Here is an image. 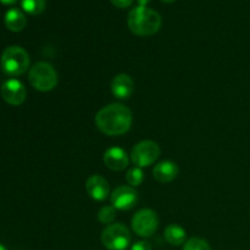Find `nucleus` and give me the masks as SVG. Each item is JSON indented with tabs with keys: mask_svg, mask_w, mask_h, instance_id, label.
Listing matches in <instances>:
<instances>
[{
	"mask_svg": "<svg viewBox=\"0 0 250 250\" xmlns=\"http://www.w3.org/2000/svg\"><path fill=\"white\" fill-rule=\"evenodd\" d=\"M5 26L7 27V29L12 32H21L22 29L26 27L27 24V19L24 16L23 12L19 9H10L7 10V12L5 14L4 17Z\"/></svg>",
	"mask_w": 250,
	"mask_h": 250,
	"instance_id": "nucleus-14",
	"label": "nucleus"
},
{
	"mask_svg": "<svg viewBox=\"0 0 250 250\" xmlns=\"http://www.w3.org/2000/svg\"><path fill=\"white\" fill-rule=\"evenodd\" d=\"M0 250H6V248H5V247L2 246V244H0Z\"/></svg>",
	"mask_w": 250,
	"mask_h": 250,
	"instance_id": "nucleus-25",
	"label": "nucleus"
},
{
	"mask_svg": "<svg viewBox=\"0 0 250 250\" xmlns=\"http://www.w3.org/2000/svg\"><path fill=\"white\" fill-rule=\"evenodd\" d=\"M1 70L7 76L17 77L28 70L29 55L23 48L19 45H11L4 50L0 60Z\"/></svg>",
	"mask_w": 250,
	"mask_h": 250,
	"instance_id": "nucleus-3",
	"label": "nucleus"
},
{
	"mask_svg": "<svg viewBox=\"0 0 250 250\" xmlns=\"http://www.w3.org/2000/svg\"><path fill=\"white\" fill-rule=\"evenodd\" d=\"M26 87L19 80H9L2 83L1 97L7 104L19 106L26 100Z\"/></svg>",
	"mask_w": 250,
	"mask_h": 250,
	"instance_id": "nucleus-9",
	"label": "nucleus"
},
{
	"mask_svg": "<svg viewBox=\"0 0 250 250\" xmlns=\"http://www.w3.org/2000/svg\"><path fill=\"white\" fill-rule=\"evenodd\" d=\"M164 237L171 246H182L186 241V231L183 227L178 226V225H168L166 227Z\"/></svg>",
	"mask_w": 250,
	"mask_h": 250,
	"instance_id": "nucleus-15",
	"label": "nucleus"
},
{
	"mask_svg": "<svg viewBox=\"0 0 250 250\" xmlns=\"http://www.w3.org/2000/svg\"><path fill=\"white\" fill-rule=\"evenodd\" d=\"M95 125L106 136H121L131 128L132 112L125 105L114 103L98 111Z\"/></svg>",
	"mask_w": 250,
	"mask_h": 250,
	"instance_id": "nucleus-1",
	"label": "nucleus"
},
{
	"mask_svg": "<svg viewBox=\"0 0 250 250\" xmlns=\"http://www.w3.org/2000/svg\"><path fill=\"white\" fill-rule=\"evenodd\" d=\"M104 164L112 171H124L128 166V155L119 146H112L104 153Z\"/></svg>",
	"mask_w": 250,
	"mask_h": 250,
	"instance_id": "nucleus-11",
	"label": "nucleus"
},
{
	"mask_svg": "<svg viewBox=\"0 0 250 250\" xmlns=\"http://www.w3.org/2000/svg\"><path fill=\"white\" fill-rule=\"evenodd\" d=\"M112 5L120 9H126V7L131 6V4L133 2V0H111Z\"/></svg>",
	"mask_w": 250,
	"mask_h": 250,
	"instance_id": "nucleus-21",
	"label": "nucleus"
},
{
	"mask_svg": "<svg viewBox=\"0 0 250 250\" xmlns=\"http://www.w3.org/2000/svg\"><path fill=\"white\" fill-rule=\"evenodd\" d=\"M29 83L39 92H49L58 84V73L53 65L48 62H37L29 70Z\"/></svg>",
	"mask_w": 250,
	"mask_h": 250,
	"instance_id": "nucleus-4",
	"label": "nucleus"
},
{
	"mask_svg": "<svg viewBox=\"0 0 250 250\" xmlns=\"http://www.w3.org/2000/svg\"><path fill=\"white\" fill-rule=\"evenodd\" d=\"M16 1L17 0H0V2H2V4H5V5H12V4H15Z\"/></svg>",
	"mask_w": 250,
	"mask_h": 250,
	"instance_id": "nucleus-23",
	"label": "nucleus"
},
{
	"mask_svg": "<svg viewBox=\"0 0 250 250\" xmlns=\"http://www.w3.org/2000/svg\"><path fill=\"white\" fill-rule=\"evenodd\" d=\"M160 148L153 141H143L133 146L131 160L137 167H146L155 163L160 156Z\"/></svg>",
	"mask_w": 250,
	"mask_h": 250,
	"instance_id": "nucleus-6",
	"label": "nucleus"
},
{
	"mask_svg": "<svg viewBox=\"0 0 250 250\" xmlns=\"http://www.w3.org/2000/svg\"><path fill=\"white\" fill-rule=\"evenodd\" d=\"M115 217H116V209H115L112 205L111 207H110V205L103 207L102 209L99 210V212H98V220L104 225L111 224L115 220Z\"/></svg>",
	"mask_w": 250,
	"mask_h": 250,
	"instance_id": "nucleus-18",
	"label": "nucleus"
},
{
	"mask_svg": "<svg viewBox=\"0 0 250 250\" xmlns=\"http://www.w3.org/2000/svg\"><path fill=\"white\" fill-rule=\"evenodd\" d=\"M144 180V173L141 167H132L129 168L128 172L126 175V181L131 187H137V186L142 185Z\"/></svg>",
	"mask_w": 250,
	"mask_h": 250,
	"instance_id": "nucleus-17",
	"label": "nucleus"
},
{
	"mask_svg": "<svg viewBox=\"0 0 250 250\" xmlns=\"http://www.w3.org/2000/svg\"><path fill=\"white\" fill-rule=\"evenodd\" d=\"M182 250H211V248L205 239L195 237V238L188 239Z\"/></svg>",
	"mask_w": 250,
	"mask_h": 250,
	"instance_id": "nucleus-19",
	"label": "nucleus"
},
{
	"mask_svg": "<svg viewBox=\"0 0 250 250\" xmlns=\"http://www.w3.org/2000/svg\"><path fill=\"white\" fill-rule=\"evenodd\" d=\"M85 190L92 199L103 202L110 194V186L106 178L99 175H93L85 182Z\"/></svg>",
	"mask_w": 250,
	"mask_h": 250,
	"instance_id": "nucleus-10",
	"label": "nucleus"
},
{
	"mask_svg": "<svg viewBox=\"0 0 250 250\" xmlns=\"http://www.w3.org/2000/svg\"><path fill=\"white\" fill-rule=\"evenodd\" d=\"M128 27L137 36H153L160 29L161 17L155 10L150 7L137 6L129 12Z\"/></svg>",
	"mask_w": 250,
	"mask_h": 250,
	"instance_id": "nucleus-2",
	"label": "nucleus"
},
{
	"mask_svg": "<svg viewBox=\"0 0 250 250\" xmlns=\"http://www.w3.org/2000/svg\"><path fill=\"white\" fill-rule=\"evenodd\" d=\"M21 6L29 15H39L45 9V0H21Z\"/></svg>",
	"mask_w": 250,
	"mask_h": 250,
	"instance_id": "nucleus-16",
	"label": "nucleus"
},
{
	"mask_svg": "<svg viewBox=\"0 0 250 250\" xmlns=\"http://www.w3.org/2000/svg\"><path fill=\"white\" fill-rule=\"evenodd\" d=\"M151 0H137V2L139 4V6H146V4H149Z\"/></svg>",
	"mask_w": 250,
	"mask_h": 250,
	"instance_id": "nucleus-22",
	"label": "nucleus"
},
{
	"mask_svg": "<svg viewBox=\"0 0 250 250\" xmlns=\"http://www.w3.org/2000/svg\"><path fill=\"white\" fill-rule=\"evenodd\" d=\"M161 1H164V2H172V1H175V0H161Z\"/></svg>",
	"mask_w": 250,
	"mask_h": 250,
	"instance_id": "nucleus-24",
	"label": "nucleus"
},
{
	"mask_svg": "<svg viewBox=\"0 0 250 250\" xmlns=\"http://www.w3.org/2000/svg\"><path fill=\"white\" fill-rule=\"evenodd\" d=\"M138 200V193L131 186L117 187L111 193L110 202L116 210H129L136 205Z\"/></svg>",
	"mask_w": 250,
	"mask_h": 250,
	"instance_id": "nucleus-8",
	"label": "nucleus"
},
{
	"mask_svg": "<svg viewBox=\"0 0 250 250\" xmlns=\"http://www.w3.org/2000/svg\"><path fill=\"white\" fill-rule=\"evenodd\" d=\"M178 175V166L172 161H161L153 168V176L159 183L172 182Z\"/></svg>",
	"mask_w": 250,
	"mask_h": 250,
	"instance_id": "nucleus-13",
	"label": "nucleus"
},
{
	"mask_svg": "<svg viewBox=\"0 0 250 250\" xmlns=\"http://www.w3.org/2000/svg\"><path fill=\"white\" fill-rule=\"evenodd\" d=\"M131 238V232L122 224L109 225L102 233L103 246L109 250H126Z\"/></svg>",
	"mask_w": 250,
	"mask_h": 250,
	"instance_id": "nucleus-5",
	"label": "nucleus"
},
{
	"mask_svg": "<svg viewBox=\"0 0 250 250\" xmlns=\"http://www.w3.org/2000/svg\"><path fill=\"white\" fill-rule=\"evenodd\" d=\"M134 90L133 80L126 73L115 76L111 82V92L119 99H128Z\"/></svg>",
	"mask_w": 250,
	"mask_h": 250,
	"instance_id": "nucleus-12",
	"label": "nucleus"
},
{
	"mask_svg": "<svg viewBox=\"0 0 250 250\" xmlns=\"http://www.w3.org/2000/svg\"><path fill=\"white\" fill-rule=\"evenodd\" d=\"M159 227V217L151 209H142L132 217V229L138 236L150 237L156 232Z\"/></svg>",
	"mask_w": 250,
	"mask_h": 250,
	"instance_id": "nucleus-7",
	"label": "nucleus"
},
{
	"mask_svg": "<svg viewBox=\"0 0 250 250\" xmlns=\"http://www.w3.org/2000/svg\"><path fill=\"white\" fill-rule=\"evenodd\" d=\"M131 250H153V247L149 242L146 241H139L136 242V243L132 246Z\"/></svg>",
	"mask_w": 250,
	"mask_h": 250,
	"instance_id": "nucleus-20",
	"label": "nucleus"
}]
</instances>
